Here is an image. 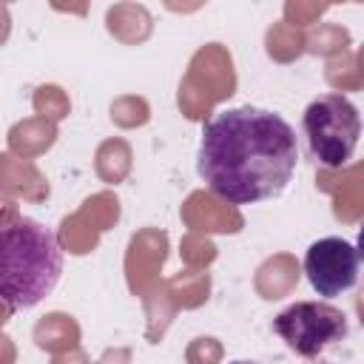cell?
Returning <instances> with one entry per match:
<instances>
[{"label": "cell", "instance_id": "277c9868", "mask_svg": "<svg viewBox=\"0 0 364 364\" xmlns=\"http://www.w3.org/2000/svg\"><path fill=\"white\" fill-rule=\"evenodd\" d=\"M276 336L287 344L290 353L301 358H316L327 347L347 338V316L330 301H296L273 318Z\"/></svg>", "mask_w": 364, "mask_h": 364}, {"label": "cell", "instance_id": "52a82bcc", "mask_svg": "<svg viewBox=\"0 0 364 364\" xmlns=\"http://www.w3.org/2000/svg\"><path fill=\"white\" fill-rule=\"evenodd\" d=\"M230 364H259V361H230Z\"/></svg>", "mask_w": 364, "mask_h": 364}, {"label": "cell", "instance_id": "7a4b0ae2", "mask_svg": "<svg viewBox=\"0 0 364 364\" xmlns=\"http://www.w3.org/2000/svg\"><path fill=\"white\" fill-rule=\"evenodd\" d=\"M63 276V250L48 225L20 216L3 228L0 296L6 310L40 304Z\"/></svg>", "mask_w": 364, "mask_h": 364}, {"label": "cell", "instance_id": "3957f363", "mask_svg": "<svg viewBox=\"0 0 364 364\" xmlns=\"http://www.w3.org/2000/svg\"><path fill=\"white\" fill-rule=\"evenodd\" d=\"M301 128L313 159L324 168H341L355 154L361 114L344 94H321L304 108Z\"/></svg>", "mask_w": 364, "mask_h": 364}, {"label": "cell", "instance_id": "8992f818", "mask_svg": "<svg viewBox=\"0 0 364 364\" xmlns=\"http://www.w3.org/2000/svg\"><path fill=\"white\" fill-rule=\"evenodd\" d=\"M355 253H358V259L364 262V222H361V228H358V239H355Z\"/></svg>", "mask_w": 364, "mask_h": 364}, {"label": "cell", "instance_id": "6da1fadb", "mask_svg": "<svg viewBox=\"0 0 364 364\" xmlns=\"http://www.w3.org/2000/svg\"><path fill=\"white\" fill-rule=\"evenodd\" d=\"M299 165L293 125L267 108L242 105L216 111L199 139L196 171L219 199L256 205L276 199Z\"/></svg>", "mask_w": 364, "mask_h": 364}, {"label": "cell", "instance_id": "5b68a950", "mask_svg": "<svg viewBox=\"0 0 364 364\" xmlns=\"http://www.w3.org/2000/svg\"><path fill=\"white\" fill-rule=\"evenodd\" d=\"M358 253L355 245H350L341 236H324L316 239L304 253V276L310 287L321 299H333L355 287L358 282Z\"/></svg>", "mask_w": 364, "mask_h": 364}]
</instances>
